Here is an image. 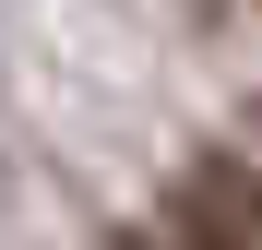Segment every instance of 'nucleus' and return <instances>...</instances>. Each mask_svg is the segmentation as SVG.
<instances>
[{
  "instance_id": "1",
  "label": "nucleus",
  "mask_w": 262,
  "mask_h": 250,
  "mask_svg": "<svg viewBox=\"0 0 262 250\" xmlns=\"http://www.w3.org/2000/svg\"><path fill=\"white\" fill-rule=\"evenodd\" d=\"M167 215H179V250H262V179L238 155H179V179H167Z\"/></svg>"
},
{
  "instance_id": "3",
  "label": "nucleus",
  "mask_w": 262,
  "mask_h": 250,
  "mask_svg": "<svg viewBox=\"0 0 262 250\" xmlns=\"http://www.w3.org/2000/svg\"><path fill=\"white\" fill-rule=\"evenodd\" d=\"M250 131H262V119H250Z\"/></svg>"
},
{
  "instance_id": "2",
  "label": "nucleus",
  "mask_w": 262,
  "mask_h": 250,
  "mask_svg": "<svg viewBox=\"0 0 262 250\" xmlns=\"http://www.w3.org/2000/svg\"><path fill=\"white\" fill-rule=\"evenodd\" d=\"M107 250H179V238H143V226H119V238H107Z\"/></svg>"
}]
</instances>
